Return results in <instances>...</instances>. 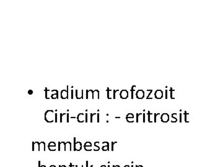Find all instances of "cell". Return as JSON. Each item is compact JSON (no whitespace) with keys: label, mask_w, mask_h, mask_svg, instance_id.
<instances>
[{"label":"cell","mask_w":223,"mask_h":167,"mask_svg":"<svg viewBox=\"0 0 223 167\" xmlns=\"http://www.w3.org/2000/svg\"><path fill=\"white\" fill-rule=\"evenodd\" d=\"M55 113L53 110H47L45 113V120L47 122H53L55 121Z\"/></svg>","instance_id":"6da1fadb"},{"label":"cell","mask_w":223,"mask_h":167,"mask_svg":"<svg viewBox=\"0 0 223 167\" xmlns=\"http://www.w3.org/2000/svg\"><path fill=\"white\" fill-rule=\"evenodd\" d=\"M82 149V144L80 142H76V137H74V151H80Z\"/></svg>","instance_id":"7a4b0ae2"},{"label":"cell","mask_w":223,"mask_h":167,"mask_svg":"<svg viewBox=\"0 0 223 167\" xmlns=\"http://www.w3.org/2000/svg\"><path fill=\"white\" fill-rule=\"evenodd\" d=\"M60 122H63V121H66L65 120V118L67 119V122H69L70 121V119H69V113H60Z\"/></svg>","instance_id":"3957f363"},{"label":"cell","mask_w":223,"mask_h":167,"mask_svg":"<svg viewBox=\"0 0 223 167\" xmlns=\"http://www.w3.org/2000/svg\"><path fill=\"white\" fill-rule=\"evenodd\" d=\"M68 90H69V86H67V90H63L61 91V98L62 99H67L69 97V94H68Z\"/></svg>","instance_id":"277c9868"},{"label":"cell","mask_w":223,"mask_h":167,"mask_svg":"<svg viewBox=\"0 0 223 167\" xmlns=\"http://www.w3.org/2000/svg\"><path fill=\"white\" fill-rule=\"evenodd\" d=\"M120 96L122 99H126L128 97V92L126 90H123L120 92Z\"/></svg>","instance_id":"5b68a950"},{"label":"cell","mask_w":223,"mask_h":167,"mask_svg":"<svg viewBox=\"0 0 223 167\" xmlns=\"http://www.w3.org/2000/svg\"><path fill=\"white\" fill-rule=\"evenodd\" d=\"M77 119L79 122H83L86 121V118H84V113H79L77 116Z\"/></svg>","instance_id":"8992f818"},{"label":"cell","mask_w":223,"mask_h":167,"mask_svg":"<svg viewBox=\"0 0 223 167\" xmlns=\"http://www.w3.org/2000/svg\"><path fill=\"white\" fill-rule=\"evenodd\" d=\"M86 99H89V98H92L93 99V95H94V91L92 90H87L86 91Z\"/></svg>","instance_id":"52a82bcc"},{"label":"cell","mask_w":223,"mask_h":167,"mask_svg":"<svg viewBox=\"0 0 223 167\" xmlns=\"http://www.w3.org/2000/svg\"><path fill=\"white\" fill-rule=\"evenodd\" d=\"M83 90H82V91L81 93L79 92L78 90H75V92H76V97L77 99H82V98H83Z\"/></svg>","instance_id":"ba28073f"},{"label":"cell","mask_w":223,"mask_h":167,"mask_svg":"<svg viewBox=\"0 0 223 167\" xmlns=\"http://www.w3.org/2000/svg\"><path fill=\"white\" fill-rule=\"evenodd\" d=\"M39 144H40V142H32V151H38V150H39Z\"/></svg>","instance_id":"9c48e42d"},{"label":"cell","mask_w":223,"mask_h":167,"mask_svg":"<svg viewBox=\"0 0 223 167\" xmlns=\"http://www.w3.org/2000/svg\"><path fill=\"white\" fill-rule=\"evenodd\" d=\"M65 145L66 143L64 142H58V151H65Z\"/></svg>","instance_id":"30bf717a"},{"label":"cell","mask_w":223,"mask_h":167,"mask_svg":"<svg viewBox=\"0 0 223 167\" xmlns=\"http://www.w3.org/2000/svg\"><path fill=\"white\" fill-rule=\"evenodd\" d=\"M144 92L143 90H139L136 93V97L138 98H140V99H141L143 98L144 97Z\"/></svg>","instance_id":"8fae6325"},{"label":"cell","mask_w":223,"mask_h":167,"mask_svg":"<svg viewBox=\"0 0 223 167\" xmlns=\"http://www.w3.org/2000/svg\"><path fill=\"white\" fill-rule=\"evenodd\" d=\"M51 98L52 99H57L58 98V92L57 90H53V94L52 95Z\"/></svg>","instance_id":"7c38bea8"},{"label":"cell","mask_w":223,"mask_h":167,"mask_svg":"<svg viewBox=\"0 0 223 167\" xmlns=\"http://www.w3.org/2000/svg\"><path fill=\"white\" fill-rule=\"evenodd\" d=\"M38 151H45V143L44 142H40Z\"/></svg>","instance_id":"4fadbf2b"},{"label":"cell","mask_w":223,"mask_h":167,"mask_svg":"<svg viewBox=\"0 0 223 167\" xmlns=\"http://www.w3.org/2000/svg\"><path fill=\"white\" fill-rule=\"evenodd\" d=\"M162 92L161 90H157L155 92V97H156V98H161L162 97Z\"/></svg>","instance_id":"5bb4252c"},{"label":"cell","mask_w":223,"mask_h":167,"mask_svg":"<svg viewBox=\"0 0 223 167\" xmlns=\"http://www.w3.org/2000/svg\"><path fill=\"white\" fill-rule=\"evenodd\" d=\"M71 151V143L70 142H66V145H65V151Z\"/></svg>","instance_id":"9a60e30c"},{"label":"cell","mask_w":223,"mask_h":167,"mask_svg":"<svg viewBox=\"0 0 223 167\" xmlns=\"http://www.w3.org/2000/svg\"><path fill=\"white\" fill-rule=\"evenodd\" d=\"M94 98H99V91L98 90H95L94 91V95H93V99Z\"/></svg>","instance_id":"2e32d148"},{"label":"cell","mask_w":223,"mask_h":167,"mask_svg":"<svg viewBox=\"0 0 223 167\" xmlns=\"http://www.w3.org/2000/svg\"><path fill=\"white\" fill-rule=\"evenodd\" d=\"M97 114V113H91V122H93L95 121V116H96Z\"/></svg>","instance_id":"e0dca14e"},{"label":"cell","mask_w":223,"mask_h":167,"mask_svg":"<svg viewBox=\"0 0 223 167\" xmlns=\"http://www.w3.org/2000/svg\"><path fill=\"white\" fill-rule=\"evenodd\" d=\"M99 142H95V143H94V146L95 147V148L94 149V151H99V149H100V148H99V146H97V144H99Z\"/></svg>","instance_id":"ac0fdd59"},{"label":"cell","mask_w":223,"mask_h":167,"mask_svg":"<svg viewBox=\"0 0 223 167\" xmlns=\"http://www.w3.org/2000/svg\"><path fill=\"white\" fill-rule=\"evenodd\" d=\"M48 149H49V151H56V148L55 146H48Z\"/></svg>","instance_id":"d6986e66"},{"label":"cell","mask_w":223,"mask_h":167,"mask_svg":"<svg viewBox=\"0 0 223 167\" xmlns=\"http://www.w3.org/2000/svg\"><path fill=\"white\" fill-rule=\"evenodd\" d=\"M84 149H85V151H92V148L91 146H85V147H84Z\"/></svg>","instance_id":"ffe728a7"},{"label":"cell","mask_w":223,"mask_h":167,"mask_svg":"<svg viewBox=\"0 0 223 167\" xmlns=\"http://www.w3.org/2000/svg\"><path fill=\"white\" fill-rule=\"evenodd\" d=\"M108 145H107V146H104L102 147V150L103 151H108Z\"/></svg>","instance_id":"44dd1931"},{"label":"cell","mask_w":223,"mask_h":167,"mask_svg":"<svg viewBox=\"0 0 223 167\" xmlns=\"http://www.w3.org/2000/svg\"><path fill=\"white\" fill-rule=\"evenodd\" d=\"M48 146H55V147H56V144L54 142H51L48 144Z\"/></svg>","instance_id":"7402d4cb"},{"label":"cell","mask_w":223,"mask_h":167,"mask_svg":"<svg viewBox=\"0 0 223 167\" xmlns=\"http://www.w3.org/2000/svg\"><path fill=\"white\" fill-rule=\"evenodd\" d=\"M85 146H91V147H92V144H91V142H86L85 143V144H84V147H85Z\"/></svg>","instance_id":"603a6c76"},{"label":"cell","mask_w":223,"mask_h":167,"mask_svg":"<svg viewBox=\"0 0 223 167\" xmlns=\"http://www.w3.org/2000/svg\"><path fill=\"white\" fill-rule=\"evenodd\" d=\"M87 116H88V114H87V113H86L85 114V118H86L85 122H88V117H87Z\"/></svg>","instance_id":"cb8c5ba5"},{"label":"cell","mask_w":223,"mask_h":167,"mask_svg":"<svg viewBox=\"0 0 223 167\" xmlns=\"http://www.w3.org/2000/svg\"><path fill=\"white\" fill-rule=\"evenodd\" d=\"M71 99H73V98H74V96H73V94H74V90L73 89H72L71 90Z\"/></svg>","instance_id":"d4e9b609"},{"label":"cell","mask_w":223,"mask_h":167,"mask_svg":"<svg viewBox=\"0 0 223 167\" xmlns=\"http://www.w3.org/2000/svg\"><path fill=\"white\" fill-rule=\"evenodd\" d=\"M57 113H55V122H57Z\"/></svg>","instance_id":"484cf974"},{"label":"cell","mask_w":223,"mask_h":167,"mask_svg":"<svg viewBox=\"0 0 223 167\" xmlns=\"http://www.w3.org/2000/svg\"><path fill=\"white\" fill-rule=\"evenodd\" d=\"M28 94L29 95H32V94H33V91H32V90H29L28 91Z\"/></svg>","instance_id":"4316f807"},{"label":"cell","mask_w":223,"mask_h":167,"mask_svg":"<svg viewBox=\"0 0 223 167\" xmlns=\"http://www.w3.org/2000/svg\"><path fill=\"white\" fill-rule=\"evenodd\" d=\"M70 167H76V165H72V163H70Z\"/></svg>","instance_id":"83f0119b"},{"label":"cell","mask_w":223,"mask_h":167,"mask_svg":"<svg viewBox=\"0 0 223 167\" xmlns=\"http://www.w3.org/2000/svg\"><path fill=\"white\" fill-rule=\"evenodd\" d=\"M88 161H86V167H88Z\"/></svg>","instance_id":"f1b7e54d"},{"label":"cell","mask_w":223,"mask_h":167,"mask_svg":"<svg viewBox=\"0 0 223 167\" xmlns=\"http://www.w3.org/2000/svg\"><path fill=\"white\" fill-rule=\"evenodd\" d=\"M59 167H66V166H65V165H62V166L59 165Z\"/></svg>","instance_id":"f546056e"},{"label":"cell","mask_w":223,"mask_h":167,"mask_svg":"<svg viewBox=\"0 0 223 167\" xmlns=\"http://www.w3.org/2000/svg\"><path fill=\"white\" fill-rule=\"evenodd\" d=\"M50 167H56V166H55V165H51Z\"/></svg>","instance_id":"4dcf8cb0"},{"label":"cell","mask_w":223,"mask_h":167,"mask_svg":"<svg viewBox=\"0 0 223 167\" xmlns=\"http://www.w3.org/2000/svg\"><path fill=\"white\" fill-rule=\"evenodd\" d=\"M100 167H106V166H105V165H102Z\"/></svg>","instance_id":"1f68e13d"},{"label":"cell","mask_w":223,"mask_h":167,"mask_svg":"<svg viewBox=\"0 0 223 167\" xmlns=\"http://www.w3.org/2000/svg\"><path fill=\"white\" fill-rule=\"evenodd\" d=\"M40 167H46V166H45V165H42Z\"/></svg>","instance_id":"d6a6232c"},{"label":"cell","mask_w":223,"mask_h":167,"mask_svg":"<svg viewBox=\"0 0 223 167\" xmlns=\"http://www.w3.org/2000/svg\"><path fill=\"white\" fill-rule=\"evenodd\" d=\"M125 167H129V166H128V165H126Z\"/></svg>","instance_id":"836d02e7"},{"label":"cell","mask_w":223,"mask_h":167,"mask_svg":"<svg viewBox=\"0 0 223 167\" xmlns=\"http://www.w3.org/2000/svg\"><path fill=\"white\" fill-rule=\"evenodd\" d=\"M113 167H119V166H116V167H114V166H113Z\"/></svg>","instance_id":"e575fe53"},{"label":"cell","mask_w":223,"mask_h":167,"mask_svg":"<svg viewBox=\"0 0 223 167\" xmlns=\"http://www.w3.org/2000/svg\"><path fill=\"white\" fill-rule=\"evenodd\" d=\"M90 167H93V165H91Z\"/></svg>","instance_id":"d590c367"}]
</instances>
